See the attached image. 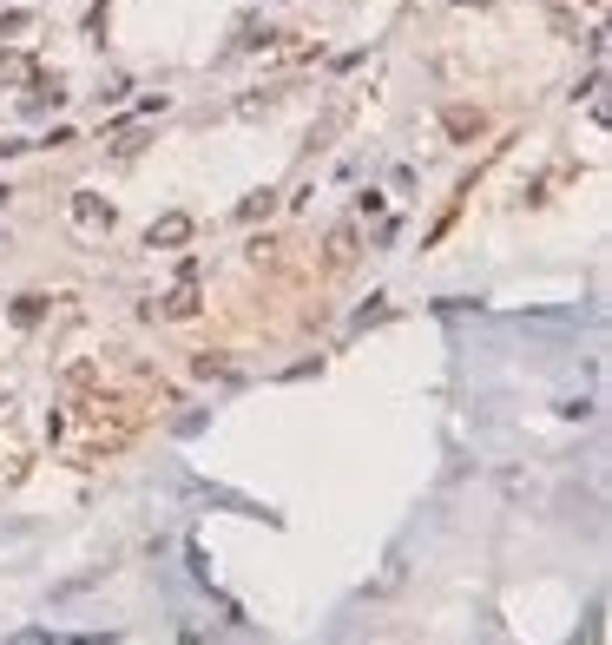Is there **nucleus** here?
<instances>
[{
	"mask_svg": "<svg viewBox=\"0 0 612 645\" xmlns=\"http://www.w3.org/2000/svg\"><path fill=\"white\" fill-rule=\"evenodd\" d=\"M40 316H47V297H40V290H27V297H14V323H20V330H33Z\"/></svg>",
	"mask_w": 612,
	"mask_h": 645,
	"instance_id": "obj_6",
	"label": "nucleus"
},
{
	"mask_svg": "<svg viewBox=\"0 0 612 645\" xmlns=\"http://www.w3.org/2000/svg\"><path fill=\"white\" fill-rule=\"evenodd\" d=\"M7 198H14V191H7V185H0V205H7Z\"/></svg>",
	"mask_w": 612,
	"mask_h": 645,
	"instance_id": "obj_10",
	"label": "nucleus"
},
{
	"mask_svg": "<svg viewBox=\"0 0 612 645\" xmlns=\"http://www.w3.org/2000/svg\"><path fill=\"white\" fill-rule=\"evenodd\" d=\"M481 132V112H468V106H448V139H474Z\"/></svg>",
	"mask_w": 612,
	"mask_h": 645,
	"instance_id": "obj_7",
	"label": "nucleus"
},
{
	"mask_svg": "<svg viewBox=\"0 0 612 645\" xmlns=\"http://www.w3.org/2000/svg\"><path fill=\"white\" fill-rule=\"evenodd\" d=\"M270 205H277V191H251V198L237 205V218H270Z\"/></svg>",
	"mask_w": 612,
	"mask_h": 645,
	"instance_id": "obj_8",
	"label": "nucleus"
},
{
	"mask_svg": "<svg viewBox=\"0 0 612 645\" xmlns=\"http://www.w3.org/2000/svg\"><path fill=\"white\" fill-rule=\"evenodd\" d=\"M73 224L79 231H112V205L99 198V191H79L73 198Z\"/></svg>",
	"mask_w": 612,
	"mask_h": 645,
	"instance_id": "obj_2",
	"label": "nucleus"
},
{
	"mask_svg": "<svg viewBox=\"0 0 612 645\" xmlns=\"http://www.w3.org/2000/svg\"><path fill=\"white\" fill-rule=\"evenodd\" d=\"M191 376H204V382H224V376H231V362H224V356H198V362H191Z\"/></svg>",
	"mask_w": 612,
	"mask_h": 645,
	"instance_id": "obj_9",
	"label": "nucleus"
},
{
	"mask_svg": "<svg viewBox=\"0 0 612 645\" xmlns=\"http://www.w3.org/2000/svg\"><path fill=\"white\" fill-rule=\"evenodd\" d=\"M158 316H172V323L198 316V284H191V270H185V284H178V290H165V297H158Z\"/></svg>",
	"mask_w": 612,
	"mask_h": 645,
	"instance_id": "obj_3",
	"label": "nucleus"
},
{
	"mask_svg": "<svg viewBox=\"0 0 612 645\" xmlns=\"http://www.w3.org/2000/svg\"><path fill=\"white\" fill-rule=\"evenodd\" d=\"M191 231H198V224H191L185 211H165V218H152V231H145V251H178V244H191Z\"/></svg>",
	"mask_w": 612,
	"mask_h": 645,
	"instance_id": "obj_1",
	"label": "nucleus"
},
{
	"mask_svg": "<svg viewBox=\"0 0 612 645\" xmlns=\"http://www.w3.org/2000/svg\"><path fill=\"white\" fill-rule=\"evenodd\" d=\"M323 251H330V264H336V270L356 264V224H336V231L323 237Z\"/></svg>",
	"mask_w": 612,
	"mask_h": 645,
	"instance_id": "obj_5",
	"label": "nucleus"
},
{
	"mask_svg": "<svg viewBox=\"0 0 612 645\" xmlns=\"http://www.w3.org/2000/svg\"><path fill=\"white\" fill-rule=\"evenodd\" d=\"M0 86H40V66L27 53H0Z\"/></svg>",
	"mask_w": 612,
	"mask_h": 645,
	"instance_id": "obj_4",
	"label": "nucleus"
}]
</instances>
